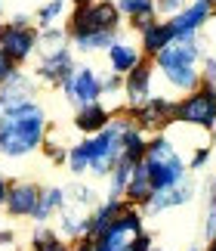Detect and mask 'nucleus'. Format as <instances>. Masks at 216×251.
Instances as JSON below:
<instances>
[{
  "mask_svg": "<svg viewBox=\"0 0 216 251\" xmlns=\"http://www.w3.org/2000/svg\"><path fill=\"white\" fill-rule=\"evenodd\" d=\"M46 130H50L46 112L37 100L6 112L3 121H0V158L19 161V158H28L34 152H41Z\"/></svg>",
  "mask_w": 216,
  "mask_h": 251,
  "instance_id": "1",
  "label": "nucleus"
},
{
  "mask_svg": "<svg viewBox=\"0 0 216 251\" xmlns=\"http://www.w3.org/2000/svg\"><path fill=\"white\" fill-rule=\"evenodd\" d=\"M142 165L149 168L154 192L170 189V186H176V183H182L185 177H189V161H185L179 146H176L167 133H154V137H149V149H145Z\"/></svg>",
  "mask_w": 216,
  "mask_h": 251,
  "instance_id": "2",
  "label": "nucleus"
},
{
  "mask_svg": "<svg viewBox=\"0 0 216 251\" xmlns=\"http://www.w3.org/2000/svg\"><path fill=\"white\" fill-rule=\"evenodd\" d=\"M124 16L114 0H93L68 9V34H93V31H121Z\"/></svg>",
  "mask_w": 216,
  "mask_h": 251,
  "instance_id": "3",
  "label": "nucleus"
},
{
  "mask_svg": "<svg viewBox=\"0 0 216 251\" xmlns=\"http://www.w3.org/2000/svg\"><path fill=\"white\" fill-rule=\"evenodd\" d=\"M176 124H189L198 130H213L216 127V93L207 87L185 93L176 100Z\"/></svg>",
  "mask_w": 216,
  "mask_h": 251,
  "instance_id": "4",
  "label": "nucleus"
},
{
  "mask_svg": "<svg viewBox=\"0 0 216 251\" xmlns=\"http://www.w3.org/2000/svg\"><path fill=\"white\" fill-rule=\"evenodd\" d=\"M139 233H145V214L139 208L127 205L121 214L111 220V226H108L102 236H96L93 242H96V251H127L136 242Z\"/></svg>",
  "mask_w": 216,
  "mask_h": 251,
  "instance_id": "5",
  "label": "nucleus"
},
{
  "mask_svg": "<svg viewBox=\"0 0 216 251\" xmlns=\"http://www.w3.org/2000/svg\"><path fill=\"white\" fill-rule=\"evenodd\" d=\"M62 96L71 109H84L90 102H102V84H99V72L90 62H77L74 72L65 78L62 84Z\"/></svg>",
  "mask_w": 216,
  "mask_h": 251,
  "instance_id": "6",
  "label": "nucleus"
},
{
  "mask_svg": "<svg viewBox=\"0 0 216 251\" xmlns=\"http://www.w3.org/2000/svg\"><path fill=\"white\" fill-rule=\"evenodd\" d=\"M130 118L136 121V127L145 130L149 137H154V133H167L176 124V96L154 93L142 109L130 112Z\"/></svg>",
  "mask_w": 216,
  "mask_h": 251,
  "instance_id": "7",
  "label": "nucleus"
},
{
  "mask_svg": "<svg viewBox=\"0 0 216 251\" xmlns=\"http://www.w3.org/2000/svg\"><path fill=\"white\" fill-rule=\"evenodd\" d=\"M0 50H3L19 69H25V65L37 56V28L34 25L6 22L0 28Z\"/></svg>",
  "mask_w": 216,
  "mask_h": 251,
  "instance_id": "8",
  "label": "nucleus"
},
{
  "mask_svg": "<svg viewBox=\"0 0 216 251\" xmlns=\"http://www.w3.org/2000/svg\"><path fill=\"white\" fill-rule=\"evenodd\" d=\"M154 96V62L151 59H142L136 69L124 78V109L127 112H136L142 109Z\"/></svg>",
  "mask_w": 216,
  "mask_h": 251,
  "instance_id": "9",
  "label": "nucleus"
},
{
  "mask_svg": "<svg viewBox=\"0 0 216 251\" xmlns=\"http://www.w3.org/2000/svg\"><path fill=\"white\" fill-rule=\"evenodd\" d=\"M210 16H213L210 0H189V6H185L182 13L167 19V22H170V31H173V41H194V37L201 34V28L210 22Z\"/></svg>",
  "mask_w": 216,
  "mask_h": 251,
  "instance_id": "10",
  "label": "nucleus"
},
{
  "mask_svg": "<svg viewBox=\"0 0 216 251\" xmlns=\"http://www.w3.org/2000/svg\"><path fill=\"white\" fill-rule=\"evenodd\" d=\"M74 50L71 47H62L56 53H46V56H37V65H34V78L46 84V87H62L65 78L74 72Z\"/></svg>",
  "mask_w": 216,
  "mask_h": 251,
  "instance_id": "11",
  "label": "nucleus"
},
{
  "mask_svg": "<svg viewBox=\"0 0 216 251\" xmlns=\"http://www.w3.org/2000/svg\"><path fill=\"white\" fill-rule=\"evenodd\" d=\"M194 196H198V180L189 174L182 183H176V186H170V189L154 192L151 201L142 208V214L158 217V214H167V211H173V208H185L189 201H194Z\"/></svg>",
  "mask_w": 216,
  "mask_h": 251,
  "instance_id": "12",
  "label": "nucleus"
},
{
  "mask_svg": "<svg viewBox=\"0 0 216 251\" xmlns=\"http://www.w3.org/2000/svg\"><path fill=\"white\" fill-rule=\"evenodd\" d=\"M37 87H41V81H37L34 75H28L25 69H16L3 84H0L3 115L13 112V109H19V105H25V102H34L37 100Z\"/></svg>",
  "mask_w": 216,
  "mask_h": 251,
  "instance_id": "13",
  "label": "nucleus"
},
{
  "mask_svg": "<svg viewBox=\"0 0 216 251\" xmlns=\"http://www.w3.org/2000/svg\"><path fill=\"white\" fill-rule=\"evenodd\" d=\"M151 62L158 72L161 69H201L204 53H201L198 41H170Z\"/></svg>",
  "mask_w": 216,
  "mask_h": 251,
  "instance_id": "14",
  "label": "nucleus"
},
{
  "mask_svg": "<svg viewBox=\"0 0 216 251\" xmlns=\"http://www.w3.org/2000/svg\"><path fill=\"white\" fill-rule=\"evenodd\" d=\"M41 189L34 180H13L6 192V214L9 217H34V208L41 201Z\"/></svg>",
  "mask_w": 216,
  "mask_h": 251,
  "instance_id": "15",
  "label": "nucleus"
},
{
  "mask_svg": "<svg viewBox=\"0 0 216 251\" xmlns=\"http://www.w3.org/2000/svg\"><path fill=\"white\" fill-rule=\"evenodd\" d=\"M56 220H59L56 233L62 236L68 245H71V242H77V239L86 236V226H90V211L77 208V205H71V201H65L62 211L56 214Z\"/></svg>",
  "mask_w": 216,
  "mask_h": 251,
  "instance_id": "16",
  "label": "nucleus"
},
{
  "mask_svg": "<svg viewBox=\"0 0 216 251\" xmlns=\"http://www.w3.org/2000/svg\"><path fill=\"white\" fill-rule=\"evenodd\" d=\"M111 115H114V109H108L105 102H90L84 109H74V130L81 137H96L99 130L108 127Z\"/></svg>",
  "mask_w": 216,
  "mask_h": 251,
  "instance_id": "17",
  "label": "nucleus"
},
{
  "mask_svg": "<svg viewBox=\"0 0 216 251\" xmlns=\"http://www.w3.org/2000/svg\"><path fill=\"white\" fill-rule=\"evenodd\" d=\"M105 59H108V72H114V75H121V78H127L136 65H139L145 56L139 50V44H130V41H117L108 47V53H105Z\"/></svg>",
  "mask_w": 216,
  "mask_h": 251,
  "instance_id": "18",
  "label": "nucleus"
},
{
  "mask_svg": "<svg viewBox=\"0 0 216 251\" xmlns=\"http://www.w3.org/2000/svg\"><path fill=\"white\" fill-rule=\"evenodd\" d=\"M151 196H154V183H151V177H149V168L142 165H133V177H130V183H127V192H124V201L130 208H145L151 201Z\"/></svg>",
  "mask_w": 216,
  "mask_h": 251,
  "instance_id": "19",
  "label": "nucleus"
},
{
  "mask_svg": "<svg viewBox=\"0 0 216 251\" xmlns=\"http://www.w3.org/2000/svg\"><path fill=\"white\" fill-rule=\"evenodd\" d=\"M124 208H127V201H124V199H102L99 205L90 211V226H86V239L102 236L105 229L111 226V220L121 214Z\"/></svg>",
  "mask_w": 216,
  "mask_h": 251,
  "instance_id": "20",
  "label": "nucleus"
},
{
  "mask_svg": "<svg viewBox=\"0 0 216 251\" xmlns=\"http://www.w3.org/2000/svg\"><path fill=\"white\" fill-rule=\"evenodd\" d=\"M170 41H173L170 22H167V19H158L151 28H145V31L139 34V50H142L145 59H154V56H158Z\"/></svg>",
  "mask_w": 216,
  "mask_h": 251,
  "instance_id": "21",
  "label": "nucleus"
},
{
  "mask_svg": "<svg viewBox=\"0 0 216 251\" xmlns=\"http://www.w3.org/2000/svg\"><path fill=\"white\" fill-rule=\"evenodd\" d=\"M124 31H127V28H121V31H93V34H77V37H71V50H74V53H108V47L121 41Z\"/></svg>",
  "mask_w": 216,
  "mask_h": 251,
  "instance_id": "22",
  "label": "nucleus"
},
{
  "mask_svg": "<svg viewBox=\"0 0 216 251\" xmlns=\"http://www.w3.org/2000/svg\"><path fill=\"white\" fill-rule=\"evenodd\" d=\"M161 81L176 93V100L201 87V69H161Z\"/></svg>",
  "mask_w": 216,
  "mask_h": 251,
  "instance_id": "23",
  "label": "nucleus"
},
{
  "mask_svg": "<svg viewBox=\"0 0 216 251\" xmlns=\"http://www.w3.org/2000/svg\"><path fill=\"white\" fill-rule=\"evenodd\" d=\"M65 205V186H43L41 189V201L34 208V224H50V220L62 211Z\"/></svg>",
  "mask_w": 216,
  "mask_h": 251,
  "instance_id": "24",
  "label": "nucleus"
},
{
  "mask_svg": "<svg viewBox=\"0 0 216 251\" xmlns=\"http://www.w3.org/2000/svg\"><path fill=\"white\" fill-rule=\"evenodd\" d=\"M31 251H71V245H68L53 226L37 224L34 233H31Z\"/></svg>",
  "mask_w": 216,
  "mask_h": 251,
  "instance_id": "25",
  "label": "nucleus"
},
{
  "mask_svg": "<svg viewBox=\"0 0 216 251\" xmlns=\"http://www.w3.org/2000/svg\"><path fill=\"white\" fill-rule=\"evenodd\" d=\"M145 149H149V133L136 127V121L127 127L124 133V158L133 161V165H139V161L145 158Z\"/></svg>",
  "mask_w": 216,
  "mask_h": 251,
  "instance_id": "26",
  "label": "nucleus"
},
{
  "mask_svg": "<svg viewBox=\"0 0 216 251\" xmlns=\"http://www.w3.org/2000/svg\"><path fill=\"white\" fill-rule=\"evenodd\" d=\"M130 177H133V161L121 158V161L114 165V171L105 177V183H108L105 199H124V192H127V183H130Z\"/></svg>",
  "mask_w": 216,
  "mask_h": 251,
  "instance_id": "27",
  "label": "nucleus"
},
{
  "mask_svg": "<svg viewBox=\"0 0 216 251\" xmlns=\"http://www.w3.org/2000/svg\"><path fill=\"white\" fill-rule=\"evenodd\" d=\"M65 201H71V205L77 208H84V211H93L96 205H99V192H96L90 183H81V180H74L71 186H65Z\"/></svg>",
  "mask_w": 216,
  "mask_h": 251,
  "instance_id": "28",
  "label": "nucleus"
},
{
  "mask_svg": "<svg viewBox=\"0 0 216 251\" xmlns=\"http://www.w3.org/2000/svg\"><path fill=\"white\" fill-rule=\"evenodd\" d=\"M65 16H68V3H65V0H50V3H43L34 13V25H37V31H43V28H56V22L65 19Z\"/></svg>",
  "mask_w": 216,
  "mask_h": 251,
  "instance_id": "29",
  "label": "nucleus"
},
{
  "mask_svg": "<svg viewBox=\"0 0 216 251\" xmlns=\"http://www.w3.org/2000/svg\"><path fill=\"white\" fill-rule=\"evenodd\" d=\"M68 171L74 174V177H84L86 171H90V146H86V140L81 143H71V149H68Z\"/></svg>",
  "mask_w": 216,
  "mask_h": 251,
  "instance_id": "30",
  "label": "nucleus"
},
{
  "mask_svg": "<svg viewBox=\"0 0 216 251\" xmlns=\"http://www.w3.org/2000/svg\"><path fill=\"white\" fill-rule=\"evenodd\" d=\"M68 149H71V146H65V143H62V137H59V130H56V127L46 130L41 152H46V158H50L53 165H65V161H68Z\"/></svg>",
  "mask_w": 216,
  "mask_h": 251,
  "instance_id": "31",
  "label": "nucleus"
},
{
  "mask_svg": "<svg viewBox=\"0 0 216 251\" xmlns=\"http://www.w3.org/2000/svg\"><path fill=\"white\" fill-rule=\"evenodd\" d=\"M117 9H121V16L127 22H133L139 16H158V3L154 0H117Z\"/></svg>",
  "mask_w": 216,
  "mask_h": 251,
  "instance_id": "32",
  "label": "nucleus"
},
{
  "mask_svg": "<svg viewBox=\"0 0 216 251\" xmlns=\"http://www.w3.org/2000/svg\"><path fill=\"white\" fill-rule=\"evenodd\" d=\"M99 84H102V96H124V78L114 72H99Z\"/></svg>",
  "mask_w": 216,
  "mask_h": 251,
  "instance_id": "33",
  "label": "nucleus"
},
{
  "mask_svg": "<svg viewBox=\"0 0 216 251\" xmlns=\"http://www.w3.org/2000/svg\"><path fill=\"white\" fill-rule=\"evenodd\" d=\"M189 161V174H198V171H204L213 161V146H201V149H194L192 152V158H185Z\"/></svg>",
  "mask_w": 216,
  "mask_h": 251,
  "instance_id": "34",
  "label": "nucleus"
},
{
  "mask_svg": "<svg viewBox=\"0 0 216 251\" xmlns=\"http://www.w3.org/2000/svg\"><path fill=\"white\" fill-rule=\"evenodd\" d=\"M201 87H207V90L216 93V56H207L201 62Z\"/></svg>",
  "mask_w": 216,
  "mask_h": 251,
  "instance_id": "35",
  "label": "nucleus"
},
{
  "mask_svg": "<svg viewBox=\"0 0 216 251\" xmlns=\"http://www.w3.org/2000/svg\"><path fill=\"white\" fill-rule=\"evenodd\" d=\"M154 3H158V16L173 19L176 13H182V9L189 6V0H154Z\"/></svg>",
  "mask_w": 216,
  "mask_h": 251,
  "instance_id": "36",
  "label": "nucleus"
},
{
  "mask_svg": "<svg viewBox=\"0 0 216 251\" xmlns=\"http://www.w3.org/2000/svg\"><path fill=\"white\" fill-rule=\"evenodd\" d=\"M154 248V239H151V233H139L136 236V242L127 248V251H151Z\"/></svg>",
  "mask_w": 216,
  "mask_h": 251,
  "instance_id": "37",
  "label": "nucleus"
},
{
  "mask_svg": "<svg viewBox=\"0 0 216 251\" xmlns=\"http://www.w3.org/2000/svg\"><path fill=\"white\" fill-rule=\"evenodd\" d=\"M16 69H19V65H16L13 59H9V56H6L3 50H0V84H3V81H6V78H9V75H13Z\"/></svg>",
  "mask_w": 216,
  "mask_h": 251,
  "instance_id": "38",
  "label": "nucleus"
},
{
  "mask_svg": "<svg viewBox=\"0 0 216 251\" xmlns=\"http://www.w3.org/2000/svg\"><path fill=\"white\" fill-rule=\"evenodd\" d=\"M71 251H96V242L93 239H77V242H71Z\"/></svg>",
  "mask_w": 216,
  "mask_h": 251,
  "instance_id": "39",
  "label": "nucleus"
},
{
  "mask_svg": "<svg viewBox=\"0 0 216 251\" xmlns=\"http://www.w3.org/2000/svg\"><path fill=\"white\" fill-rule=\"evenodd\" d=\"M9 183H13V180H9L3 171H0V205H6V192H9Z\"/></svg>",
  "mask_w": 216,
  "mask_h": 251,
  "instance_id": "40",
  "label": "nucleus"
},
{
  "mask_svg": "<svg viewBox=\"0 0 216 251\" xmlns=\"http://www.w3.org/2000/svg\"><path fill=\"white\" fill-rule=\"evenodd\" d=\"M16 242V233H13V229H0V248H3V245H13Z\"/></svg>",
  "mask_w": 216,
  "mask_h": 251,
  "instance_id": "41",
  "label": "nucleus"
},
{
  "mask_svg": "<svg viewBox=\"0 0 216 251\" xmlns=\"http://www.w3.org/2000/svg\"><path fill=\"white\" fill-rule=\"evenodd\" d=\"M204 251H216V239H213V242H207V248H204Z\"/></svg>",
  "mask_w": 216,
  "mask_h": 251,
  "instance_id": "42",
  "label": "nucleus"
},
{
  "mask_svg": "<svg viewBox=\"0 0 216 251\" xmlns=\"http://www.w3.org/2000/svg\"><path fill=\"white\" fill-rule=\"evenodd\" d=\"M0 121H3V102H0Z\"/></svg>",
  "mask_w": 216,
  "mask_h": 251,
  "instance_id": "43",
  "label": "nucleus"
},
{
  "mask_svg": "<svg viewBox=\"0 0 216 251\" xmlns=\"http://www.w3.org/2000/svg\"><path fill=\"white\" fill-rule=\"evenodd\" d=\"M210 6H213V13H216V0H210Z\"/></svg>",
  "mask_w": 216,
  "mask_h": 251,
  "instance_id": "44",
  "label": "nucleus"
},
{
  "mask_svg": "<svg viewBox=\"0 0 216 251\" xmlns=\"http://www.w3.org/2000/svg\"><path fill=\"white\" fill-rule=\"evenodd\" d=\"M0 16H3V0H0Z\"/></svg>",
  "mask_w": 216,
  "mask_h": 251,
  "instance_id": "45",
  "label": "nucleus"
},
{
  "mask_svg": "<svg viewBox=\"0 0 216 251\" xmlns=\"http://www.w3.org/2000/svg\"><path fill=\"white\" fill-rule=\"evenodd\" d=\"M185 251H201V248H185Z\"/></svg>",
  "mask_w": 216,
  "mask_h": 251,
  "instance_id": "46",
  "label": "nucleus"
},
{
  "mask_svg": "<svg viewBox=\"0 0 216 251\" xmlns=\"http://www.w3.org/2000/svg\"><path fill=\"white\" fill-rule=\"evenodd\" d=\"M151 251H164V248H151Z\"/></svg>",
  "mask_w": 216,
  "mask_h": 251,
  "instance_id": "47",
  "label": "nucleus"
},
{
  "mask_svg": "<svg viewBox=\"0 0 216 251\" xmlns=\"http://www.w3.org/2000/svg\"><path fill=\"white\" fill-rule=\"evenodd\" d=\"M65 3H71V0H65Z\"/></svg>",
  "mask_w": 216,
  "mask_h": 251,
  "instance_id": "48",
  "label": "nucleus"
},
{
  "mask_svg": "<svg viewBox=\"0 0 216 251\" xmlns=\"http://www.w3.org/2000/svg\"><path fill=\"white\" fill-rule=\"evenodd\" d=\"M213 133H216V127H213Z\"/></svg>",
  "mask_w": 216,
  "mask_h": 251,
  "instance_id": "49",
  "label": "nucleus"
},
{
  "mask_svg": "<svg viewBox=\"0 0 216 251\" xmlns=\"http://www.w3.org/2000/svg\"><path fill=\"white\" fill-rule=\"evenodd\" d=\"M0 28H3V25H0Z\"/></svg>",
  "mask_w": 216,
  "mask_h": 251,
  "instance_id": "50",
  "label": "nucleus"
},
{
  "mask_svg": "<svg viewBox=\"0 0 216 251\" xmlns=\"http://www.w3.org/2000/svg\"><path fill=\"white\" fill-rule=\"evenodd\" d=\"M114 3H117V0H114Z\"/></svg>",
  "mask_w": 216,
  "mask_h": 251,
  "instance_id": "51",
  "label": "nucleus"
}]
</instances>
